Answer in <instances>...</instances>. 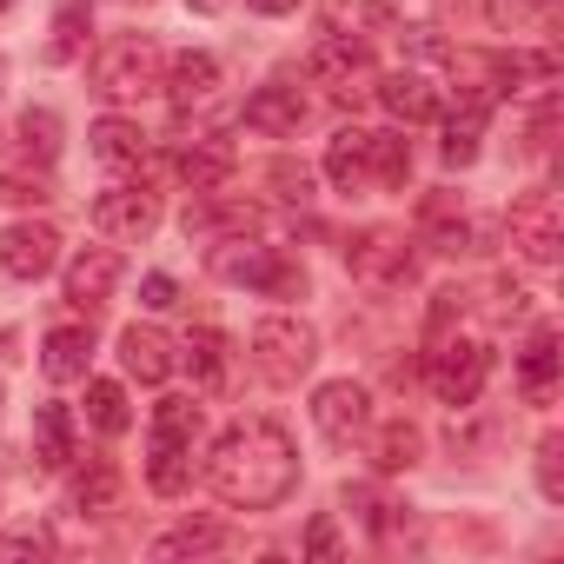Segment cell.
Segmentation results:
<instances>
[{
	"label": "cell",
	"instance_id": "3957f363",
	"mask_svg": "<svg viewBox=\"0 0 564 564\" xmlns=\"http://www.w3.org/2000/svg\"><path fill=\"white\" fill-rule=\"evenodd\" d=\"M160 74H166V54H160L153 34H113L94 54V67H87V80H94L100 100H140V94L160 87Z\"/></svg>",
	"mask_w": 564,
	"mask_h": 564
},
{
	"label": "cell",
	"instance_id": "4dcf8cb0",
	"mask_svg": "<svg viewBox=\"0 0 564 564\" xmlns=\"http://www.w3.org/2000/svg\"><path fill=\"white\" fill-rule=\"evenodd\" d=\"M87 34H94V21H87V0H67V8L54 14V47H47V61H80Z\"/></svg>",
	"mask_w": 564,
	"mask_h": 564
},
{
	"label": "cell",
	"instance_id": "60d3db41",
	"mask_svg": "<svg viewBox=\"0 0 564 564\" xmlns=\"http://www.w3.org/2000/svg\"><path fill=\"white\" fill-rule=\"evenodd\" d=\"M140 306H153V313H166V306H180V286L166 272H147V286H140Z\"/></svg>",
	"mask_w": 564,
	"mask_h": 564
},
{
	"label": "cell",
	"instance_id": "7a4b0ae2",
	"mask_svg": "<svg viewBox=\"0 0 564 564\" xmlns=\"http://www.w3.org/2000/svg\"><path fill=\"white\" fill-rule=\"evenodd\" d=\"M326 180L339 193H372V186H405L412 180V147L399 133H366V127H346L333 133L326 147Z\"/></svg>",
	"mask_w": 564,
	"mask_h": 564
},
{
	"label": "cell",
	"instance_id": "5b68a950",
	"mask_svg": "<svg viewBox=\"0 0 564 564\" xmlns=\"http://www.w3.org/2000/svg\"><path fill=\"white\" fill-rule=\"evenodd\" d=\"M193 438H199V405L193 399H160V412H153V458H147V485L160 498L186 491V478H193Z\"/></svg>",
	"mask_w": 564,
	"mask_h": 564
},
{
	"label": "cell",
	"instance_id": "603a6c76",
	"mask_svg": "<svg viewBox=\"0 0 564 564\" xmlns=\"http://www.w3.org/2000/svg\"><path fill=\"white\" fill-rule=\"evenodd\" d=\"M173 173H180L193 193H219L226 173H232V153L213 147V140H186V147H173Z\"/></svg>",
	"mask_w": 564,
	"mask_h": 564
},
{
	"label": "cell",
	"instance_id": "7dc6e473",
	"mask_svg": "<svg viewBox=\"0 0 564 564\" xmlns=\"http://www.w3.org/2000/svg\"><path fill=\"white\" fill-rule=\"evenodd\" d=\"M140 8H147V0H140Z\"/></svg>",
	"mask_w": 564,
	"mask_h": 564
},
{
	"label": "cell",
	"instance_id": "ee69618b",
	"mask_svg": "<svg viewBox=\"0 0 564 564\" xmlns=\"http://www.w3.org/2000/svg\"><path fill=\"white\" fill-rule=\"evenodd\" d=\"M193 8H199V14H213V8H219V0H193Z\"/></svg>",
	"mask_w": 564,
	"mask_h": 564
},
{
	"label": "cell",
	"instance_id": "f546056e",
	"mask_svg": "<svg viewBox=\"0 0 564 564\" xmlns=\"http://www.w3.org/2000/svg\"><path fill=\"white\" fill-rule=\"evenodd\" d=\"M113 505H120V471H113L107 458H94V465L80 471V485H74V511H94V518H100V511H113Z\"/></svg>",
	"mask_w": 564,
	"mask_h": 564
},
{
	"label": "cell",
	"instance_id": "b9f144b4",
	"mask_svg": "<svg viewBox=\"0 0 564 564\" xmlns=\"http://www.w3.org/2000/svg\"><path fill=\"white\" fill-rule=\"evenodd\" d=\"M21 551H47V531H8L0 538V557H21Z\"/></svg>",
	"mask_w": 564,
	"mask_h": 564
},
{
	"label": "cell",
	"instance_id": "f6af8a7d",
	"mask_svg": "<svg viewBox=\"0 0 564 564\" xmlns=\"http://www.w3.org/2000/svg\"><path fill=\"white\" fill-rule=\"evenodd\" d=\"M8 8H14V0H0V14H8Z\"/></svg>",
	"mask_w": 564,
	"mask_h": 564
},
{
	"label": "cell",
	"instance_id": "d590c367",
	"mask_svg": "<svg viewBox=\"0 0 564 564\" xmlns=\"http://www.w3.org/2000/svg\"><path fill=\"white\" fill-rule=\"evenodd\" d=\"M265 180L279 186V199H300V206L313 199V173H306V166H293V160H272V173H265Z\"/></svg>",
	"mask_w": 564,
	"mask_h": 564
},
{
	"label": "cell",
	"instance_id": "484cf974",
	"mask_svg": "<svg viewBox=\"0 0 564 564\" xmlns=\"http://www.w3.org/2000/svg\"><path fill=\"white\" fill-rule=\"evenodd\" d=\"M551 379H557V333L538 326L524 359H518V386H524V399H551Z\"/></svg>",
	"mask_w": 564,
	"mask_h": 564
},
{
	"label": "cell",
	"instance_id": "1f68e13d",
	"mask_svg": "<svg viewBox=\"0 0 564 564\" xmlns=\"http://www.w3.org/2000/svg\"><path fill=\"white\" fill-rule=\"evenodd\" d=\"M87 419H94L107 438H113V432H127V425H133V412H127V392H120L113 379H94V386H87Z\"/></svg>",
	"mask_w": 564,
	"mask_h": 564
},
{
	"label": "cell",
	"instance_id": "cb8c5ba5",
	"mask_svg": "<svg viewBox=\"0 0 564 564\" xmlns=\"http://www.w3.org/2000/svg\"><path fill=\"white\" fill-rule=\"evenodd\" d=\"M34 458H41L47 471L74 465V419H67V405H41V412H34Z\"/></svg>",
	"mask_w": 564,
	"mask_h": 564
},
{
	"label": "cell",
	"instance_id": "7c38bea8",
	"mask_svg": "<svg viewBox=\"0 0 564 564\" xmlns=\"http://www.w3.org/2000/svg\"><path fill=\"white\" fill-rule=\"evenodd\" d=\"M94 226H100L107 239H120V246H140V239L160 226V199H153L147 186H113V193L94 199Z\"/></svg>",
	"mask_w": 564,
	"mask_h": 564
},
{
	"label": "cell",
	"instance_id": "ba28073f",
	"mask_svg": "<svg viewBox=\"0 0 564 564\" xmlns=\"http://www.w3.org/2000/svg\"><path fill=\"white\" fill-rule=\"evenodd\" d=\"M432 392L445 405H478L485 379H491V352L478 339H432Z\"/></svg>",
	"mask_w": 564,
	"mask_h": 564
},
{
	"label": "cell",
	"instance_id": "5bb4252c",
	"mask_svg": "<svg viewBox=\"0 0 564 564\" xmlns=\"http://www.w3.org/2000/svg\"><path fill=\"white\" fill-rule=\"evenodd\" d=\"M452 74H458V87H465L471 107H491L498 94L518 87L524 61H511V54H452Z\"/></svg>",
	"mask_w": 564,
	"mask_h": 564
},
{
	"label": "cell",
	"instance_id": "d4e9b609",
	"mask_svg": "<svg viewBox=\"0 0 564 564\" xmlns=\"http://www.w3.org/2000/svg\"><path fill=\"white\" fill-rule=\"evenodd\" d=\"M419 452H425V438H419L412 419H386V425L372 432V465H379V471H412Z\"/></svg>",
	"mask_w": 564,
	"mask_h": 564
},
{
	"label": "cell",
	"instance_id": "7bdbcfd3",
	"mask_svg": "<svg viewBox=\"0 0 564 564\" xmlns=\"http://www.w3.org/2000/svg\"><path fill=\"white\" fill-rule=\"evenodd\" d=\"M246 8H252V14H293L300 0H246Z\"/></svg>",
	"mask_w": 564,
	"mask_h": 564
},
{
	"label": "cell",
	"instance_id": "8d00e7d4",
	"mask_svg": "<svg viewBox=\"0 0 564 564\" xmlns=\"http://www.w3.org/2000/svg\"><path fill=\"white\" fill-rule=\"evenodd\" d=\"M0 199H8V206H41V199H54V193H47V180H28V173H0Z\"/></svg>",
	"mask_w": 564,
	"mask_h": 564
},
{
	"label": "cell",
	"instance_id": "74e56055",
	"mask_svg": "<svg viewBox=\"0 0 564 564\" xmlns=\"http://www.w3.org/2000/svg\"><path fill=\"white\" fill-rule=\"evenodd\" d=\"M557 458H564V438H544V445H538V485H544V498H564V471H557Z\"/></svg>",
	"mask_w": 564,
	"mask_h": 564
},
{
	"label": "cell",
	"instance_id": "8fae6325",
	"mask_svg": "<svg viewBox=\"0 0 564 564\" xmlns=\"http://www.w3.org/2000/svg\"><path fill=\"white\" fill-rule=\"evenodd\" d=\"M313 425H319L333 445L366 438V432H372V399H366V386H352V379L319 386V392H313Z\"/></svg>",
	"mask_w": 564,
	"mask_h": 564
},
{
	"label": "cell",
	"instance_id": "4fadbf2b",
	"mask_svg": "<svg viewBox=\"0 0 564 564\" xmlns=\"http://www.w3.org/2000/svg\"><path fill=\"white\" fill-rule=\"evenodd\" d=\"M54 259H61V232L47 219H21V226L0 232V272L41 279V272H54Z\"/></svg>",
	"mask_w": 564,
	"mask_h": 564
},
{
	"label": "cell",
	"instance_id": "44dd1931",
	"mask_svg": "<svg viewBox=\"0 0 564 564\" xmlns=\"http://www.w3.org/2000/svg\"><path fill=\"white\" fill-rule=\"evenodd\" d=\"M372 94H379V100H386V113H399L405 127L438 113V87H432L425 74H386V80H372Z\"/></svg>",
	"mask_w": 564,
	"mask_h": 564
},
{
	"label": "cell",
	"instance_id": "f1b7e54d",
	"mask_svg": "<svg viewBox=\"0 0 564 564\" xmlns=\"http://www.w3.org/2000/svg\"><path fill=\"white\" fill-rule=\"evenodd\" d=\"M186 366H193V386H206V392H219V386H226V339H219L213 326H199V333H186Z\"/></svg>",
	"mask_w": 564,
	"mask_h": 564
},
{
	"label": "cell",
	"instance_id": "836d02e7",
	"mask_svg": "<svg viewBox=\"0 0 564 564\" xmlns=\"http://www.w3.org/2000/svg\"><path fill=\"white\" fill-rule=\"evenodd\" d=\"M219 544H226L219 524H180V531H166L153 544V557H199V551H219Z\"/></svg>",
	"mask_w": 564,
	"mask_h": 564
},
{
	"label": "cell",
	"instance_id": "6da1fadb",
	"mask_svg": "<svg viewBox=\"0 0 564 564\" xmlns=\"http://www.w3.org/2000/svg\"><path fill=\"white\" fill-rule=\"evenodd\" d=\"M206 485L239 511H272L300 485V452L272 419H239L219 432V445L206 458Z\"/></svg>",
	"mask_w": 564,
	"mask_h": 564
},
{
	"label": "cell",
	"instance_id": "2e32d148",
	"mask_svg": "<svg viewBox=\"0 0 564 564\" xmlns=\"http://www.w3.org/2000/svg\"><path fill=\"white\" fill-rule=\"evenodd\" d=\"M419 246H432V252H465L471 246V226H465L458 193H425L419 199Z\"/></svg>",
	"mask_w": 564,
	"mask_h": 564
},
{
	"label": "cell",
	"instance_id": "30bf717a",
	"mask_svg": "<svg viewBox=\"0 0 564 564\" xmlns=\"http://www.w3.org/2000/svg\"><path fill=\"white\" fill-rule=\"evenodd\" d=\"M346 265L366 279V286H412V252H405V239L399 232H386V226H372V232H359V239H346Z\"/></svg>",
	"mask_w": 564,
	"mask_h": 564
},
{
	"label": "cell",
	"instance_id": "bcb514c9",
	"mask_svg": "<svg viewBox=\"0 0 564 564\" xmlns=\"http://www.w3.org/2000/svg\"><path fill=\"white\" fill-rule=\"evenodd\" d=\"M0 80H8V67H0Z\"/></svg>",
	"mask_w": 564,
	"mask_h": 564
},
{
	"label": "cell",
	"instance_id": "8992f818",
	"mask_svg": "<svg viewBox=\"0 0 564 564\" xmlns=\"http://www.w3.org/2000/svg\"><path fill=\"white\" fill-rule=\"evenodd\" d=\"M319 359V333L300 319V313H272L252 326V366L272 379V386H300Z\"/></svg>",
	"mask_w": 564,
	"mask_h": 564
},
{
	"label": "cell",
	"instance_id": "e0dca14e",
	"mask_svg": "<svg viewBox=\"0 0 564 564\" xmlns=\"http://www.w3.org/2000/svg\"><path fill=\"white\" fill-rule=\"evenodd\" d=\"M300 120H306V100H300V87H259V94L246 100V127H252V133H265V140H286V133H300Z\"/></svg>",
	"mask_w": 564,
	"mask_h": 564
},
{
	"label": "cell",
	"instance_id": "277c9868",
	"mask_svg": "<svg viewBox=\"0 0 564 564\" xmlns=\"http://www.w3.org/2000/svg\"><path fill=\"white\" fill-rule=\"evenodd\" d=\"M213 272L232 279V286H252L265 300H306V265L286 259L279 246H246V239H226L213 252Z\"/></svg>",
	"mask_w": 564,
	"mask_h": 564
},
{
	"label": "cell",
	"instance_id": "f35d334b",
	"mask_svg": "<svg viewBox=\"0 0 564 564\" xmlns=\"http://www.w3.org/2000/svg\"><path fill=\"white\" fill-rule=\"evenodd\" d=\"M524 133H531V140H524L531 153H551V133H557V100H544V107L531 113V127H524Z\"/></svg>",
	"mask_w": 564,
	"mask_h": 564
},
{
	"label": "cell",
	"instance_id": "e575fe53",
	"mask_svg": "<svg viewBox=\"0 0 564 564\" xmlns=\"http://www.w3.org/2000/svg\"><path fill=\"white\" fill-rule=\"evenodd\" d=\"M346 505H352V511H359V524H372V531H392V524H399V511H405V505H392L379 485H352V491H346Z\"/></svg>",
	"mask_w": 564,
	"mask_h": 564
},
{
	"label": "cell",
	"instance_id": "d6986e66",
	"mask_svg": "<svg viewBox=\"0 0 564 564\" xmlns=\"http://www.w3.org/2000/svg\"><path fill=\"white\" fill-rule=\"evenodd\" d=\"M120 366H127L140 386H160V379L173 372V339L153 333V326H127V333H120Z\"/></svg>",
	"mask_w": 564,
	"mask_h": 564
},
{
	"label": "cell",
	"instance_id": "ac0fdd59",
	"mask_svg": "<svg viewBox=\"0 0 564 564\" xmlns=\"http://www.w3.org/2000/svg\"><path fill=\"white\" fill-rule=\"evenodd\" d=\"M87 359H94V333H87V326H54L47 346H41V372H47L54 386L87 379Z\"/></svg>",
	"mask_w": 564,
	"mask_h": 564
},
{
	"label": "cell",
	"instance_id": "7402d4cb",
	"mask_svg": "<svg viewBox=\"0 0 564 564\" xmlns=\"http://www.w3.org/2000/svg\"><path fill=\"white\" fill-rule=\"evenodd\" d=\"M87 140H94V160L113 166V173H140L147 166V133L133 120H100Z\"/></svg>",
	"mask_w": 564,
	"mask_h": 564
},
{
	"label": "cell",
	"instance_id": "d6a6232c",
	"mask_svg": "<svg viewBox=\"0 0 564 564\" xmlns=\"http://www.w3.org/2000/svg\"><path fill=\"white\" fill-rule=\"evenodd\" d=\"M21 147H28L34 160H54V153H61V113H54V107H28V113H21Z\"/></svg>",
	"mask_w": 564,
	"mask_h": 564
},
{
	"label": "cell",
	"instance_id": "4316f807",
	"mask_svg": "<svg viewBox=\"0 0 564 564\" xmlns=\"http://www.w3.org/2000/svg\"><path fill=\"white\" fill-rule=\"evenodd\" d=\"M478 140H485V107H471V100H458V113L445 120V166H471L478 160Z\"/></svg>",
	"mask_w": 564,
	"mask_h": 564
},
{
	"label": "cell",
	"instance_id": "ab89813d",
	"mask_svg": "<svg viewBox=\"0 0 564 564\" xmlns=\"http://www.w3.org/2000/svg\"><path fill=\"white\" fill-rule=\"evenodd\" d=\"M306 557H339V524L333 518H313L306 524Z\"/></svg>",
	"mask_w": 564,
	"mask_h": 564
},
{
	"label": "cell",
	"instance_id": "9a60e30c",
	"mask_svg": "<svg viewBox=\"0 0 564 564\" xmlns=\"http://www.w3.org/2000/svg\"><path fill=\"white\" fill-rule=\"evenodd\" d=\"M113 286H120V252H113V246H87V252L67 265V300H74V306H87V313H94V306H107V293H113Z\"/></svg>",
	"mask_w": 564,
	"mask_h": 564
},
{
	"label": "cell",
	"instance_id": "83f0119b",
	"mask_svg": "<svg viewBox=\"0 0 564 564\" xmlns=\"http://www.w3.org/2000/svg\"><path fill=\"white\" fill-rule=\"evenodd\" d=\"M213 239V232H232V239H246V232H259V206H193L186 213V239Z\"/></svg>",
	"mask_w": 564,
	"mask_h": 564
},
{
	"label": "cell",
	"instance_id": "ffe728a7",
	"mask_svg": "<svg viewBox=\"0 0 564 564\" xmlns=\"http://www.w3.org/2000/svg\"><path fill=\"white\" fill-rule=\"evenodd\" d=\"M160 87L173 94V107H193V100H213V87H219V61L213 54H173L166 61V74H160Z\"/></svg>",
	"mask_w": 564,
	"mask_h": 564
},
{
	"label": "cell",
	"instance_id": "9c48e42d",
	"mask_svg": "<svg viewBox=\"0 0 564 564\" xmlns=\"http://www.w3.org/2000/svg\"><path fill=\"white\" fill-rule=\"evenodd\" d=\"M313 80L333 94V100H366L372 94V54H366V41H352V34H333V41H319L313 47Z\"/></svg>",
	"mask_w": 564,
	"mask_h": 564
},
{
	"label": "cell",
	"instance_id": "52a82bcc",
	"mask_svg": "<svg viewBox=\"0 0 564 564\" xmlns=\"http://www.w3.org/2000/svg\"><path fill=\"white\" fill-rule=\"evenodd\" d=\"M505 232H511V246H518L531 265H551V259L564 252V213H557V193H544V186L518 193L511 213H505Z\"/></svg>",
	"mask_w": 564,
	"mask_h": 564
}]
</instances>
